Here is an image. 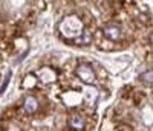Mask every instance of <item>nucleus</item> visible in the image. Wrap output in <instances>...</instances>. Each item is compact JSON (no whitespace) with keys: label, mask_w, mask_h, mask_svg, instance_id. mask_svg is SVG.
I'll list each match as a JSON object with an SVG mask.
<instances>
[{"label":"nucleus","mask_w":153,"mask_h":131,"mask_svg":"<svg viewBox=\"0 0 153 131\" xmlns=\"http://www.w3.org/2000/svg\"><path fill=\"white\" fill-rule=\"evenodd\" d=\"M9 78H11V72H8L5 81H3V84H2V91H5V87H6V84H8V81H9Z\"/></svg>","instance_id":"nucleus-7"},{"label":"nucleus","mask_w":153,"mask_h":131,"mask_svg":"<svg viewBox=\"0 0 153 131\" xmlns=\"http://www.w3.org/2000/svg\"><path fill=\"white\" fill-rule=\"evenodd\" d=\"M103 34H104L106 38H109V40H112V41H118L123 37V31L117 24H106L103 28Z\"/></svg>","instance_id":"nucleus-2"},{"label":"nucleus","mask_w":153,"mask_h":131,"mask_svg":"<svg viewBox=\"0 0 153 131\" xmlns=\"http://www.w3.org/2000/svg\"><path fill=\"white\" fill-rule=\"evenodd\" d=\"M92 43V34L89 29H84L80 37L75 40V44H78V46H87V44H91Z\"/></svg>","instance_id":"nucleus-4"},{"label":"nucleus","mask_w":153,"mask_h":131,"mask_svg":"<svg viewBox=\"0 0 153 131\" xmlns=\"http://www.w3.org/2000/svg\"><path fill=\"white\" fill-rule=\"evenodd\" d=\"M25 110H26L28 113H35L37 108H38V102L34 96H28L26 99H25V104H23Z\"/></svg>","instance_id":"nucleus-5"},{"label":"nucleus","mask_w":153,"mask_h":131,"mask_svg":"<svg viewBox=\"0 0 153 131\" xmlns=\"http://www.w3.org/2000/svg\"><path fill=\"white\" fill-rule=\"evenodd\" d=\"M139 79L146 84H153V70H149V72H144L141 76H139Z\"/></svg>","instance_id":"nucleus-6"},{"label":"nucleus","mask_w":153,"mask_h":131,"mask_svg":"<svg viewBox=\"0 0 153 131\" xmlns=\"http://www.w3.org/2000/svg\"><path fill=\"white\" fill-rule=\"evenodd\" d=\"M68 124L72 130H83L86 127V117L80 113H74V114H71Z\"/></svg>","instance_id":"nucleus-3"},{"label":"nucleus","mask_w":153,"mask_h":131,"mask_svg":"<svg viewBox=\"0 0 153 131\" xmlns=\"http://www.w3.org/2000/svg\"><path fill=\"white\" fill-rule=\"evenodd\" d=\"M76 76L86 84H92L95 81V73H94V69L91 67L89 64H80L75 70Z\"/></svg>","instance_id":"nucleus-1"}]
</instances>
